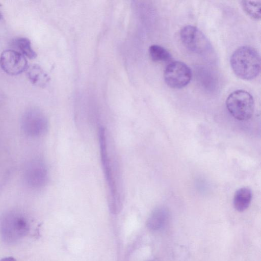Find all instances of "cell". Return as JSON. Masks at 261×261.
I'll list each match as a JSON object with an SVG mask.
<instances>
[{"mask_svg": "<svg viewBox=\"0 0 261 261\" xmlns=\"http://www.w3.org/2000/svg\"><path fill=\"white\" fill-rule=\"evenodd\" d=\"M98 138L102 168L109 190V207L111 213L117 215L121 212L122 203L116 173L108 150L107 132L103 126L99 128Z\"/></svg>", "mask_w": 261, "mask_h": 261, "instance_id": "cell-1", "label": "cell"}, {"mask_svg": "<svg viewBox=\"0 0 261 261\" xmlns=\"http://www.w3.org/2000/svg\"><path fill=\"white\" fill-rule=\"evenodd\" d=\"M230 63L235 74L243 80H252L260 72V55L251 46H242L236 49L230 57Z\"/></svg>", "mask_w": 261, "mask_h": 261, "instance_id": "cell-2", "label": "cell"}, {"mask_svg": "<svg viewBox=\"0 0 261 261\" xmlns=\"http://www.w3.org/2000/svg\"><path fill=\"white\" fill-rule=\"evenodd\" d=\"M226 107L229 113L236 119H249L254 110L253 96L247 91L237 90L231 93L226 100Z\"/></svg>", "mask_w": 261, "mask_h": 261, "instance_id": "cell-3", "label": "cell"}, {"mask_svg": "<svg viewBox=\"0 0 261 261\" xmlns=\"http://www.w3.org/2000/svg\"><path fill=\"white\" fill-rule=\"evenodd\" d=\"M180 38L184 46L196 54L207 56L213 53L212 45L206 36L197 27L187 25L180 30Z\"/></svg>", "mask_w": 261, "mask_h": 261, "instance_id": "cell-4", "label": "cell"}, {"mask_svg": "<svg viewBox=\"0 0 261 261\" xmlns=\"http://www.w3.org/2000/svg\"><path fill=\"white\" fill-rule=\"evenodd\" d=\"M20 125L23 132L33 137L44 135L48 128V120L44 114L37 108H30L22 114Z\"/></svg>", "mask_w": 261, "mask_h": 261, "instance_id": "cell-5", "label": "cell"}, {"mask_svg": "<svg viewBox=\"0 0 261 261\" xmlns=\"http://www.w3.org/2000/svg\"><path fill=\"white\" fill-rule=\"evenodd\" d=\"M192 76L191 68L185 63L175 61L166 67L164 78L166 84L173 89H181L189 84Z\"/></svg>", "mask_w": 261, "mask_h": 261, "instance_id": "cell-6", "label": "cell"}, {"mask_svg": "<svg viewBox=\"0 0 261 261\" xmlns=\"http://www.w3.org/2000/svg\"><path fill=\"white\" fill-rule=\"evenodd\" d=\"M48 170L45 163L39 158L29 161L26 164L23 172L25 184L34 189L44 187L48 180Z\"/></svg>", "mask_w": 261, "mask_h": 261, "instance_id": "cell-7", "label": "cell"}, {"mask_svg": "<svg viewBox=\"0 0 261 261\" xmlns=\"http://www.w3.org/2000/svg\"><path fill=\"white\" fill-rule=\"evenodd\" d=\"M1 68L8 74L15 75L27 70L28 63L25 57L13 49L3 51L0 56Z\"/></svg>", "mask_w": 261, "mask_h": 261, "instance_id": "cell-8", "label": "cell"}, {"mask_svg": "<svg viewBox=\"0 0 261 261\" xmlns=\"http://www.w3.org/2000/svg\"><path fill=\"white\" fill-rule=\"evenodd\" d=\"M169 216V212L166 207L164 206L156 207L149 216L146 222V226L151 230H159L166 225Z\"/></svg>", "mask_w": 261, "mask_h": 261, "instance_id": "cell-9", "label": "cell"}, {"mask_svg": "<svg viewBox=\"0 0 261 261\" xmlns=\"http://www.w3.org/2000/svg\"><path fill=\"white\" fill-rule=\"evenodd\" d=\"M252 196V191L248 187H243L237 190L233 197L234 208L240 212L245 211L251 203Z\"/></svg>", "mask_w": 261, "mask_h": 261, "instance_id": "cell-10", "label": "cell"}, {"mask_svg": "<svg viewBox=\"0 0 261 261\" xmlns=\"http://www.w3.org/2000/svg\"><path fill=\"white\" fill-rule=\"evenodd\" d=\"M26 71L28 79L35 85L42 87L49 81L47 74L38 65L29 66Z\"/></svg>", "mask_w": 261, "mask_h": 261, "instance_id": "cell-11", "label": "cell"}, {"mask_svg": "<svg viewBox=\"0 0 261 261\" xmlns=\"http://www.w3.org/2000/svg\"><path fill=\"white\" fill-rule=\"evenodd\" d=\"M13 45L16 47L24 57L33 59L37 57V54L32 47L31 43L29 39L24 37H19L15 39L12 42Z\"/></svg>", "mask_w": 261, "mask_h": 261, "instance_id": "cell-12", "label": "cell"}, {"mask_svg": "<svg viewBox=\"0 0 261 261\" xmlns=\"http://www.w3.org/2000/svg\"><path fill=\"white\" fill-rule=\"evenodd\" d=\"M149 55L154 62H167L171 60L172 57L168 50L157 44H153L149 47Z\"/></svg>", "mask_w": 261, "mask_h": 261, "instance_id": "cell-13", "label": "cell"}, {"mask_svg": "<svg viewBox=\"0 0 261 261\" xmlns=\"http://www.w3.org/2000/svg\"><path fill=\"white\" fill-rule=\"evenodd\" d=\"M241 5L245 12L255 19L260 18V1H242Z\"/></svg>", "mask_w": 261, "mask_h": 261, "instance_id": "cell-14", "label": "cell"}, {"mask_svg": "<svg viewBox=\"0 0 261 261\" xmlns=\"http://www.w3.org/2000/svg\"><path fill=\"white\" fill-rule=\"evenodd\" d=\"M211 73L207 69H200L198 72V79L203 87L212 89L215 86L216 81Z\"/></svg>", "mask_w": 261, "mask_h": 261, "instance_id": "cell-15", "label": "cell"}, {"mask_svg": "<svg viewBox=\"0 0 261 261\" xmlns=\"http://www.w3.org/2000/svg\"><path fill=\"white\" fill-rule=\"evenodd\" d=\"M0 261H16V260L13 257H7L3 258Z\"/></svg>", "mask_w": 261, "mask_h": 261, "instance_id": "cell-16", "label": "cell"}, {"mask_svg": "<svg viewBox=\"0 0 261 261\" xmlns=\"http://www.w3.org/2000/svg\"><path fill=\"white\" fill-rule=\"evenodd\" d=\"M2 18H3V15H2V13L0 12V19H1Z\"/></svg>", "mask_w": 261, "mask_h": 261, "instance_id": "cell-17", "label": "cell"}, {"mask_svg": "<svg viewBox=\"0 0 261 261\" xmlns=\"http://www.w3.org/2000/svg\"><path fill=\"white\" fill-rule=\"evenodd\" d=\"M149 261H151V260H149Z\"/></svg>", "mask_w": 261, "mask_h": 261, "instance_id": "cell-18", "label": "cell"}]
</instances>
